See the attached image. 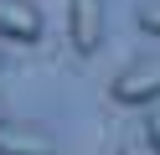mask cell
Listing matches in <instances>:
<instances>
[{
  "instance_id": "2",
  "label": "cell",
  "mask_w": 160,
  "mask_h": 155,
  "mask_svg": "<svg viewBox=\"0 0 160 155\" xmlns=\"http://www.w3.org/2000/svg\"><path fill=\"white\" fill-rule=\"evenodd\" d=\"M103 26H108L103 0H67V47L78 57H93L103 47Z\"/></svg>"
},
{
  "instance_id": "5",
  "label": "cell",
  "mask_w": 160,
  "mask_h": 155,
  "mask_svg": "<svg viewBox=\"0 0 160 155\" xmlns=\"http://www.w3.org/2000/svg\"><path fill=\"white\" fill-rule=\"evenodd\" d=\"M139 31L160 36V0H145V5H139Z\"/></svg>"
},
{
  "instance_id": "7",
  "label": "cell",
  "mask_w": 160,
  "mask_h": 155,
  "mask_svg": "<svg viewBox=\"0 0 160 155\" xmlns=\"http://www.w3.org/2000/svg\"><path fill=\"white\" fill-rule=\"evenodd\" d=\"M145 134H150V140H155V150H160V114H155V119H150V129H145Z\"/></svg>"
},
{
  "instance_id": "3",
  "label": "cell",
  "mask_w": 160,
  "mask_h": 155,
  "mask_svg": "<svg viewBox=\"0 0 160 155\" xmlns=\"http://www.w3.org/2000/svg\"><path fill=\"white\" fill-rule=\"evenodd\" d=\"M42 10L31 0H0V41H21V47H36L42 41Z\"/></svg>"
},
{
  "instance_id": "6",
  "label": "cell",
  "mask_w": 160,
  "mask_h": 155,
  "mask_svg": "<svg viewBox=\"0 0 160 155\" xmlns=\"http://www.w3.org/2000/svg\"><path fill=\"white\" fill-rule=\"evenodd\" d=\"M119 155H160V150H155V140H150V134H129V140L119 145Z\"/></svg>"
},
{
  "instance_id": "4",
  "label": "cell",
  "mask_w": 160,
  "mask_h": 155,
  "mask_svg": "<svg viewBox=\"0 0 160 155\" xmlns=\"http://www.w3.org/2000/svg\"><path fill=\"white\" fill-rule=\"evenodd\" d=\"M0 155H57V145H52L47 129H31V124L5 119L0 124Z\"/></svg>"
},
{
  "instance_id": "8",
  "label": "cell",
  "mask_w": 160,
  "mask_h": 155,
  "mask_svg": "<svg viewBox=\"0 0 160 155\" xmlns=\"http://www.w3.org/2000/svg\"><path fill=\"white\" fill-rule=\"evenodd\" d=\"M0 124H5V109H0Z\"/></svg>"
},
{
  "instance_id": "1",
  "label": "cell",
  "mask_w": 160,
  "mask_h": 155,
  "mask_svg": "<svg viewBox=\"0 0 160 155\" xmlns=\"http://www.w3.org/2000/svg\"><path fill=\"white\" fill-rule=\"evenodd\" d=\"M108 93H114V103H124V109H145V103H155V98H160V57L129 62V67L108 83Z\"/></svg>"
}]
</instances>
